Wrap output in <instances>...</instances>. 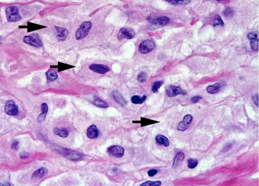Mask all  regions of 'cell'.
Returning a JSON list of instances; mask_svg holds the SVG:
<instances>
[{"label":"cell","instance_id":"obj_5","mask_svg":"<svg viewBox=\"0 0 259 186\" xmlns=\"http://www.w3.org/2000/svg\"><path fill=\"white\" fill-rule=\"evenodd\" d=\"M18 107L13 100H10L6 103L5 106V111L8 115H16L19 111Z\"/></svg>","mask_w":259,"mask_h":186},{"label":"cell","instance_id":"obj_8","mask_svg":"<svg viewBox=\"0 0 259 186\" xmlns=\"http://www.w3.org/2000/svg\"><path fill=\"white\" fill-rule=\"evenodd\" d=\"M63 155L66 158L71 161L80 160L83 157V155L81 153L69 149L66 150Z\"/></svg>","mask_w":259,"mask_h":186},{"label":"cell","instance_id":"obj_12","mask_svg":"<svg viewBox=\"0 0 259 186\" xmlns=\"http://www.w3.org/2000/svg\"><path fill=\"white\" fill-rule=\"evenodd\" d=\"M89 68L92 71L101 74H105L110 71L107 66L101 64H93L89 66Z\"/></svg>","mask_w":259,"mask_h":186},{"label":"cell","instance_id":"obj_11","mask_svg":"<svg viewBox=\"0 0 259 186\" xmlns=\"http://www.w3.org/2000/svg\"><path fill=\"white\" fill-rule=\"evenodd\" d=\"M192 116L190 114L185 115L183 121L180 122L177 127V129L179 131H184L186 130L188 125L192 123L193 121Z\"/></svg>","mask_w":259,"mask_h":186},{"label":"cell","instance_id":"obj_38","mask_svg":"<svg viewBox=\"0 0 259 186\" xmlns=\"http://www.w3.org/2000/svg\"><path fill=\"white\" fill-rule=\"evenodd\" d=\"M258 98V95H255L253 98V100L254 103L258 107V106L259 104Z\"/></svg>","mask_w":259,"mask_h":186},{"label":"cell","instance_id":"obj_19","mask_svg":"<svg viewBox=\"0 0 259 186\" xmlns=\"http://www.w3.org/2000/svg\"><path fill=\"white\" fill-rule=\"evenodd\" d=\"M92 103L94 105L100 108H106L109 106V104L106 102L101 100L96 96L93 98Z\"/></svg>","mask_w":259,"mask_h":186},{"label":"cell","instance_id":"obj_13","mask_svg":"<svg viewBox=\"0 0 259 186\" xmlns=\"http://www.w3.org/2000/svg\"><path fill=\"white\" fill-rule=\"evenodd\" d=\"M24 42L36 47H41L42 43L41 40L35 36H26L24 39Z\"/></svg>","mask_w":259,"mask_h":186},{"label":"cell","instance_id":"obj_39","mask_svg":"<svg viewBox=\"0 0 259 186\" xmlns=\"http://www.w3.org/2000/svg\"><path fill=\"white\" fill-rule=\"evenodd\" d=\"M29 154L26 152H22L20 153V157L22 158H26L28 157Z\"/></svg>","mask_w":259,"mask_h":186},{"label":"cell","instance_id":"obj_7","mask_svg":"<svg viewBox=\"0 0 259 186\" xmlns=\"http://www.w3.org/2000/svg\"><path fill=\"white\" fill-rule=\"evenodd\" d=\"M107 151L110 155L118 158L122 157L125 152V149L123 147L118 145L111 146L107 149Z\"/></svg>","mask_w":259,"mask_h":186},{"label":"cell","instance_id":"obj_27","mask_svg":"<svg viewBox=\"0 0 259 186\" xmlns=\"http://www.w3.org/2000/svg\"><path fill=\"white\" fill-rule=\"evenodd\" d=\"M148 78V76L146 73L141 72L138 75L137 79L140 83H144L146 82Z\"/></svg>","mask_w":259,"mask_h":186},{"label":"cell","instance_id":"obj_40","mask_svg":"<svg viewBox=\"0 0 259 186\" xmlns=\"http://www.w3.org/2000/svg\"><path fill=\"white\" fill-rule=\"evenodd\" d=\"M232 144H228L226 147H225L223 150V152H227V151H228L229 149L232 147Z\"/></svg>","mask_w":259,"mask_h":186},{"label":"cell","instance_id":"obj_24","mask_svg":"<svg viewBox=\"0 0 259 186\" xmlns=\"http://www.w3.org/2000/svg\"><path fill=\"white\" fill-rule=\"evenodd\" d=\"M47 80L49 81H53L58 78V75L54 70L50 69L46 73Z\"/></svg>","mask_w":259,"mask_h":186},{"label":"cell","instance_id":"obj_3","mask_svg":"<svg viewBox=\"0 0 259 186\" xmlns=\"http://www.w3.org/2000/svg\"><path fill=\"white\" fill-rule=\"evenodd\" d=\"M165 92L166 95L170 97H174L178 95H185L187 94L186 91L181 87L172 85L167 87Z\"/></svg>","mask_w":259,"mask_h":186},{"label":"cell","instance_id":"obj_29","mask_svg":"<svg viewBox=\"0 0 259 186\" xmlns=\"http://www.w3.org/2000/svg\"><path fill=\"white\" fill-rule=\"evenodd\" d=\"M166 2H168L169 3H170L171 4H172L173 5H184V4H188L190 2V1H174V0H167V1H165Z\"/></svg>","mask_w":259,"mask_h":186},{"label":"cell","instance_id":"obj_4","mask_svg":"<svg viewBox=\"0 0 259 186\" xmlns=\"http://www.w3.org/2000/svg\"><path fill=\"white\" fill-rule=\"evenodd\" d=\"M154 43L152 40H146L142 42L139 45V51L142 54L148 53L155 48Z\"/></svg>","mask_w":259,"mask_h":186},{"label":"cell","instance_id":"obj_10","mask_svg":"<svg viewBox=\"0 0 259 186\" xmlns=\"http://www.w3.org/2000/svg\"><path fill=\"white\" fill-rule=\"evenodd\" d=\"M55 36L58 39L61 41H64L68 36L69 31L66 29L56 26L54 29Z\"/></svg>","mask_w":259,"mask_h":186},{"label":"cell","instance_id":"obj_31","mask_svg":"<svg viewBox=\"0 0 259 186\" xmlns=\"http://www.w3.org/2000/svg\"><path fill=\"white\" fill-rule=\"evenodd\" d=\"M224 25V23L221 17L218 15H217L215 17L214 21L213 24V26L218 25L222 26Z\"/></svg>","mask_w":259,"mask_h":186},{"label":"cell","instance_id":"obj_18","mask_svg":"<svg viewBox=\"0 0 259 186\" xmlns=\"http://www.w3.org/2000/svg\"><path fill=\"white\" fill-rule=\"evenodd\" d=\"M155 140L158 144L163 145L166 147H167L170 145V143L168 139L164 135H157L155 138Z\"/></svg>","mask_w":259,"mask_h":186},{"label":"cell","instance_id":"obj_28","mask_svg":"<svg viewBox=\"0 0 259 186\" xmlns=\"http://www.w3.org/2000/svg\"><path fill=\"white\" fill-rule=\"evenodd\" d=\"M188 167L190 169L195 168L198 164L197 160L194 159H189L188 160Z\"/></svg>","mask_w":259,"mask_h":186},{"label":"cell","instance_id":"obj_34","mask_svg":"<svg viewBox=\"0 0 259 186\" xmlns=\"http://www.w3.org/2000/svg\"><path fill=\"white\" fill-rule=\"evenodd\" d=\"M46 113H41L38 116L37 121L39 122L43 121L46 117Z\"/></svg>","mask_w":259,"mask_h":186},{"label":"cell","instance_id":"obj_6","mask_svg":"<svg viewBox=\"0 0 259 186\" xmlns=\"http://www.w3.org/2000/svg\"><path fill=\"white\" fill-rule=\"evenodd\" d=\"M248 38L250 39L252 49L255 51L259 49L258 33L257 32H253L250 33L248 35Z\"/></svg>","mask_w":259,"mask_h":186},{"label":"cell","instance_id":"obj_25","mask_svg":"<svg viewBox=\"0 0 259 186\" xmlns=\"http://www.w3.org/2000/svg\"><path fill=\"white\" fill-rule=\"evenodd\" d=\"M146 96H144L142 98L138 95H134L131 98L132 102L134 104H141L143 103L146 100Z\"/></svg>","mask_w":259,"mask_h":186},{"label":"cell","instance_id":"obj_9","mask_svg":"<svg viewBox=\"0 0 259 186\" xmlns=\"http://www.w3.org/2000/svg\"><path fill=\"white\" fill-rule=\"evenodd\" d=\"M135 36L134 32L132 30L128 29L126 28L121 29L117 34V38L119 40L123 38L131 39Z\"/></svg>","mask_w":259,"mask_h":186},{"label":"cell","instance_id":"obj_23","mask_svg":"<svg viewBox=\"0 0 259 186\" xmlns=\"http://www.w3.org/2000/svg\"><path fill=\"white\" fill-rule=\"evenodd\" d=\"M53 131L55 135L63 138L66 137L69 135L68 131L66 130L63 129L55 128Z\"/></svg>","mask_w":259,"mask_h":186},{"label":"cell","instance_id":"obj_26","mask_svg":"<svg viewBox=\"0 0 259 186\" xmlns=\"http://www.w3.org/2000/svg\"><path fill=\"white\" fill-rule=\"evenodd\" d=\"M162 182L160 181H148L141 184L140 186H159L162 185Z\"/></svg>","mask_w":259,"mask_h":186},{"label":"cell","instance_id":"obj_32","mask_svg":"<svg viewBox=\"0 0 259 186\" xmlns=\"http://www.w3.org/2000/svg\"><path fill=\"white\" fill-rule=\"evenodd\" d=\"M223 15L227 17H231L234 15V11L230 8H227L223 11Z\"/></svg>","mask_w":259,"mask_h":186},{"label":"cell","instance_id":"obj_15","mask_svg":"<svg viewBox=\"0 0 259 186\" xmlns=\"http://www.w3.org/2000/svg\"><path fill=\"white\" fill-rule=\"evenodd\" d=\"M112 95L114 99L122 106H124L127 103V100L117 90L112 91Z\"/></svg>","mask_w":259,"mask_h":186},{"label":"cell","instance_id":"obj_1","mask_svg":"<svg viewBox=\"0 0 259 186\" xmlns=\"http://www.w3.org/2000/svg\"><path fill=\"white\" fill-rule=\"evenodd\" d=\"M92 26V23L90 21H85L82 23L80 27L77 31L76 35L77 40L83 39L88 35Z\"/></svg>","mask_w":259,"mask_h":186},{"label":"cell","instance_id":"obj_2","mask_svg":"<svg viewBox=\"0 0 259 186\" xmlns=\"http://www.w3.org/2000/svg\"><path fill=\"white\" fill-rule=\"evenodd\" d=\"M6 17L9 22H15L21 19L18 8L15 7H10L6 9Z\"/></svg>","mask_w":259,"mask_h":186},{"label":"cell","instance_id":"obj_30","mask_svg":"<svg viewBox=\"0 0 259 186\" xmlns=\"http://www.w3.org/2000/svg\"><path fill=\"white\" fill-rule=\"evenodd\" d=\"M163 84L162 81H157L155 82L152 87V91L154 93L158 91Z\"/></svg>","mask_w":259,"mask_h":186},{"label":"cell","instance_id":"obj_37","mask_svg":"<svg viewBox=\"0 0 259 186\" xmlns=\"http://www.w3.org/2000/svg\"><path fill=\"white\" fill-rule=\"evenodd\" d=\"M202 99V97L200 96H196L193 97L191 99V101L193 103H196Z\"/></svg>","mask_w":259,"mask_h":186},{"label":"cell","instance_id":"obj_22","mask_svg":"<svg viewBox=\"0 0 259 186\" xmlns=\"http://www.w3.org/2000/svg\"><path fill=\"white\" fill-rule=\"evenodd\" d=\"M221 87L222 86L220 84L216 83L213 85L208 86L207 88V90L210 94H213L218 92Z\"/></svg>","mask_w":259,"mask_h":186},{"label":"cell","instance_id":"obj_36","mask_svg":"<svg viewBox=\"0 0 259 186\" xmlns=\"http://www.w3.org/2000/svg\"><path fill=\"white\" fill-rule=\"evenodd\" d=\"M11 147L15 150H18L19 147V143L17 141H13L11 145Z\"/></svg>","mask_w":259,"mask_h":186},{"label":"cell","instance_id":"obj_35","mask_svg":"<svg viewBox=\"0 0 259 186\" xmlns=\"http://www.w3.org/2000/svg\"><path fill=\"white\" fill-rule=\"evenodd\" d=\"M158 171L156 169H151L148 171V174L150 177L154 176L157 174Z\"/></svg>","mask_w":259,"mask_h":186},{"label":"cell","instance_id":"obj_14","mask_svg":"<svg viewBox=\"0 0 259 186\" xmlns=\"http://www.w3.org/2000/svg\"><path fill=\"white\" fill-rule=\"evenodd\" d=\"M148 20L154 25L162 26L167 24L170 20L167 17L162 16L153 19L148 18Z\"/></svg>","mask_w":259,"mask_h":186},{"label":"cell","instance_id":"obj_17","mask_svg":"<svg viewBox=\"0 0 259 186\" xmlns=\"http://www.w3.org/2000/svg\"><path fill=\"white\" fill-rule=\"evenodd\" d=\"M48 173L47 169L44 167L41 168L36 171L32 174V179H41L46 176Z\"/></svg>","mask_w":259,"mask_h":186},{"label":"cell","instance_id":"obj_33","mask_svg":"<svg viewBox=\"0 0 259 186\" xmlns=\"http://www.w3.org/2000/svg\"><path fill=\"white\" fill-rule=\"evenodd\" d=\"M41 108L42 113L47 114L48 110L47 104L45 103H43L41 104Z\"/></svg>","mask_w":259,"mask_h":186},{"label":"cell","instance_id":"obj_16","mask_svg":"<svg viewBox=\"0 0 259 186\" xmlns=\"http://www.w3.org/2000/svg\"><path fill=\"white\" fill-rule=\"evenodd\" d=\"M98 130L97 126L94 125L90 126L87 130V135L90 139H95L98 136Z\"/></svg>","mask_w":259,"mask_h":186},{"label":"cell","instance_id":"obj_21","mask_svg":"<svg viewBox=\"0 0 259 186\" xmlns=\"http://www.w3.org/2000/svg\"><path fill=\"white\" fill-rule=\"evenodd\" d=\"M160 122L158 121H157L141 117L140 121H133V123H140L141 124V127H142Z\"/></svg>","mask_w":259,"mask_h":186},{"label":"cell","instance_id":"obj_20","mask_svg":"<svg viewBox=\"0 0 259 186\" xmlns=\"http://www.w3.org/2000/svg\"><path fill=\"white\" fill-rule=\"evenodd\" d=\"M185 155L182 152H179L177 153L174 159L173 166L176 167L181 165V163L184 159Z\"/></svg>","mask_w":259,"mask_h":186}]
</instances>
